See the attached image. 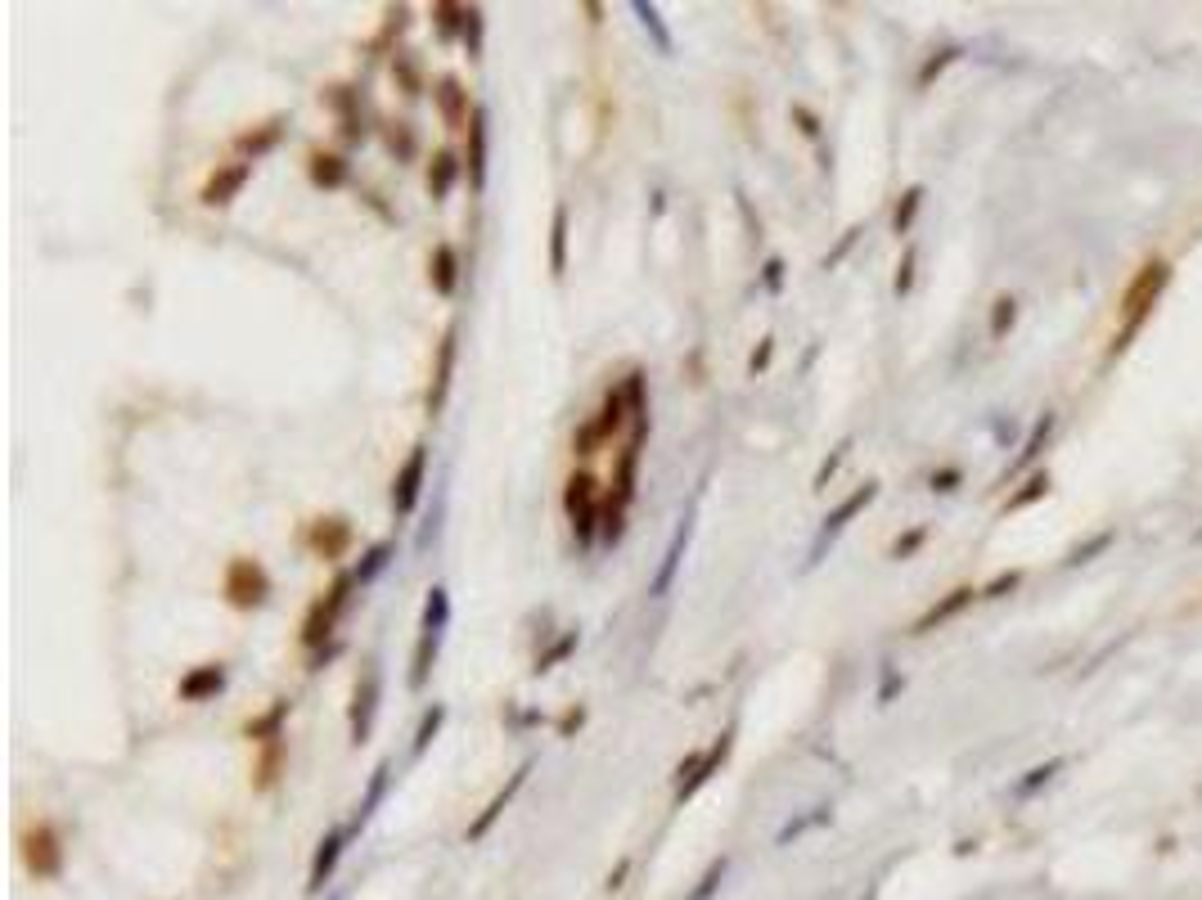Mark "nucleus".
<instances>
[{
    "label": "nucleus",
    "mask_w": 1202,
    "mask_h": 900,
    "mask_svg": "<svg viewBox=\"0 0 1202 900\" xmlns=\"http://www.w3.org/2000/svg\"><path fill=\"white\" fill-rule=\"evenodd\" d=\"M1171 261L1166 257H1148L1144 266L1130 275V284H1126V293H1121V302H1117V338H1112V351L1108 356H1121V351L1135 342V333L1144 329L1148 324V315H1153V306L1162 302V293H1166V284H1171Z\"/></svg>",
    "instance_id": "f257e3e1"
},
{
    "label": "nucleus",
    "mask_w": 1202,
    "mask_h": 900,
    "mask_svg": "<svg viewBox=\"0 0 1202 900\" xmlns=\"http://www.w3.org/2000/svg\"><path fill=\"white\" fill-rule=\"evenodd\" d=\"M446 621H451V594H446V585H433L424 599V621H419V644H415V662H410V689H424L428 675H433Z\"/></svg>",
    "instance_id": "f03ea898"
},
{
    "label": "nucleus",
    "mask_w": 1202,
    "mask_h": 900,
    "mask_svg": "<svg viewBox=\"0 0 1202 900\" xmlns=\"http://www.w3.org/2000/svg\"><path fill=\"white\" fill-rule=\"evenodd\" d=\"M352 585H356V572H338L334 585H329V590L307 608V621H302V644L307 648H320L329 635H334L338 617H343L347 599H352Z\"/></svg>",
    "instance_id": "7ed1b4c3"
},
{
    "label": "nucleus",
    "mask_w": 1202,
    "mask_h": 900,
    "mask_svg": "<svg viewBox=\"0 0 1202 900\" xmlns=\"http://www.w3.org/2000/svg\"><path fill=\"white\" fill-rule=\"evenodd\" d=\"M563 509L572 518V531H577L581 545L599 536V522H604V500H599V482L590 473H572L568 486H563Z\"/></svg>",
    "instance_id": "20e7f679"
},
{
    "label": "nucleus",
    "mask_w": 1202,
    "mask_h": 900,
    "mask_svg": "<svg viewBox=\"0 0 1202 900\" xmlns=\"http://www.w3.org/2000/svg\"><path fill=\"white\" fill-rule=\"evenodd\" d=\"M221 594H226L235 608H262L266 599H271V576H266V567L257 563V558H230L226 576H221Z\"/></svg>",
    "instance_id": "39448f33"
},
{
    "label": "nucleus",
    "mask_w": 1202,
    "mask_h": 900,
    "mask_svg": "<svg viewBox=\"0 0 1202 900\" xmlns=\"http://www.w3.org/2000/svg\"><path fill=\"white\" fill-rule=\"evenodd\" d=\"M622 423H631V410H626V396L622 387H608L604 392V405H599V414L586 423V428H577V437H572V455H595L604 441H613L617 432H622Z\"/></svg>",
    "instance_id": "423d86ee"
},
{
    "label": "nucleus",
    "mask_w": 1202,
    "mask_h": 900,
    "mask_svg": "<svg viewBox=\"0 0 1202 900\" xmlns=\"http://www.w3.org/2000/svg\"><path fill=\"white\" fill-rule=\"evenodd\" d=\"M455 356H460V324H446L442 342H437V360H433V383H428V419H437V414L446 410V401H451V383H455Z\"/></svg>",
    "instance_id": "0eeeda50"
},
{
    "label": "nucleus",
    "mask_w": 1202,
    "mask_h": 900,
    "mask_svg": "<svg viewBox=\"0 0 1202 900\" xmlns=\"http://www.w3.org/2000/svg\"><path fill=\"white\" fill-rule=\"evenodd\" d=\"M379 693H383V675L379 666H365L361 680H356V693H352V711H347V720H352V747L370 743V729H374V711H379Z\"/></svg>",
    "instance_id": "6e6552de"
},
{
    "label": "nucleus",
    "mask_w": 1202,
    "mask_h": 900,
    "mask_svg": "<svg viewBox=\"0 0 1202 900\" xmlns=\"http://www.w3.org/2000/svg\"><path fill=\"white\" fill-rule=\"evenodd\" d=\"M424 477H428V446L419 441V446L406 455V464L397 468V477H392V509H397L401 518H410V513L419 509V495H424Z\"/></svg>",
    "instance_id": "1a4fd4ad"
},
{
    "label": "nucleus",
    "mask_w": 1202,
    "mask_h": 900,
    "mask_svg": "<svg viewBox=\"0 0 1202 900\" xmlns=\"http://www.w3.org/2000/svg\"><path fill=\"white\" fill-rule=\"evenodd\" d=\"M23 860L37 878H59L64 869V846H59V833L50 824H37L23 833Z\"/></svg>",
    "instance_id": "9d476101"
},
{
    "label": "nucleus",
    "mask_w": 1202,
    "mask_h": 900,
    "mask_svg": "<svg viewBox=\"0 0 1202 900\" xmlns=\"http://www.w3.org/2000/svg\"><path fill=\"white\" fill-rule=\"evenodd\" d=\"M874 500H878V482H865V486H856V491H851L847 500H842L838 509L829 513V518H824V527H820V540H815V549H811V563H820L824 545H829V540L838 536V531L847 527V522L856 518V513H865V509H869V504H874Z\"/></svg>",
    "instance_id": "9b49d317"
},
{
    "label": "nucleus",
    "mask_w": 1202,
    "mask_h": 900,
    "mask_svg": "<svg viewBox=\"0 0 1202 900\" xmlns=\"http://www.w3.org/2000/svg\"><path fill=\"white\" fill-rule=\"evenodd\" d=\"M253 180V162H226V167H217L208 176V185H203V207H230L239 198V189Z\"/></svg>",
    "instance_id": "f8f14e48"
},
{
    "label": "nucleus",
    "mask_w": 1202,
    "mask_h": 900,
    "mask_svg": "<svg viewBox=\"0 0 1202 900\" xmlns=\"http://www.w3.org/2000/svg\"><path fill=\"white\" fill-rule=\"evenodd\" d=\"M307 545L316 549L320 558H343L352 549V522L343 513H329V518H316L307 531Z\"/></svg>",
    "instance_id": "ddd939ff"
},
{
    "label": "nucleus",
    "mask_w": 1202,
    "mask_h": 900,
    "mask_svg": "<svg viewBox=\"0 0 1202 900\" xmlns=\"http://www.w3.org/2000/svg\"><path fill=\"white\" fill-rule=\"evenodd\" d=\"M532 765H536V761H523L514 774H509V783L496 792V797L487 801V810H482V815L469 824V842H482V837L491 833V824H496V819L505 815V810H509V801H514V797H518V788H523V783H527V774H532Z\"/></svg>",
    "instance_id": "4468645a"
},
{
    "label": "nucleus",
    "mask_w": 1202,
    "mask_h": 900,
    "mask_svg": "<svg viewBox=\"0 0 1202 900\" xmlns=\"http://www.w3.org/2000/svg\"><path fill=\"white\" fill-rule=\"evenodd\" d=\"M433 104H437V113H442V122L451 126V131H469V117H473V108H469V90L460 86V77H442L433 86Z\"/></svg>",
    "instance_id": "2eb2a0df"
},
{
    "label": "nucleus",
    "mask_w": 1202,
    "mask_h": 900,
    "mask_svg": "<svg viewBox=\"0 0 1202 900\" xmlns=\"http://www.w3.org/2000/svg\"><path fill=\"white\" fill-rule=\"evenodd\" d=\"M689 531H694V522H689V513H685V518L676 522V531H671V545H667V554H662V567H658V576H653V585H649L653 599H667L671 585H676L680 558H685V545H689Z\"/></svg>",
    "instance_id": "dca6fc26"
},
{
    "label": "nucleus",
    "mask_w": 1202,
    "mask_h": 900,
    "mask_svg": "<svg viewBox=\"0 0 1202 900\" xmlns=\"http://www.w3.org/2000/svg\"><path fill=\"white\" fill-rule=\"evenodd\" d=\"M977 594H982V590H973V585H955V590H950V594H941V599L932 603V608L923 612L919 621H914V626H910V635H928V630L946 626V621H950V617H959V612H964L968 603L977 599Z\"/></svg>",
    "instance_id": "f3484780"
},
{
    "label": "nucleus",
    "mask_w": 1202,
    "mask_h": 900,
    "mask_svg": "<svg viewBox=\"0 0 1202 900\" xmlns=\"http://www.w3.org/2000/svg\"><path fill=\"white\" fill-rule=\"evenodd\" d=\"M622 396L626 410H631V441H644L649 437V378H644V369H626Z\"/></svg>",
    "instance_id": "a211bd4d"
},
{
    "label": "nucleus",
    "mask_w": 1202,
    "mask_h": 900,
    "mask_svg": "<svg viewBox=\"0 0 1202 900\" xmlns=\"http://www.w3.org/2000/svg\"><path fill=\"white\" fill-rule=\"evenodd\" d=\"M640 450H644V441H626L622 455H617L613 491H608V504H617V509H631V500H635V473H640Z\"/></svg>",
    "instance_id": "6ab92c4d"
},
{
    "label": "nucleus",
    "mask_w": 1202,
    "mask_h": 900,
    "mask_svg": "<svg viewBox=\"0 0 1202 900\" xmlns=\"http://www.w3.org/2000/svg\"><path fill=\"white\" fill-rule=\"evenodd\" d=\"M730 747H734V729H725V734L716 738V743H712V747H707V752H703V761H698L694 779H685V783H680V788H676V806H685V801L694 797V792L703 788V783L712 779L716 770H721V765H725V756H730Z\"/></svg>",
    "instance_id": "aec40b11"
},
{
    "label": "nucleus",
    "mask_w": 1202,
    "mask_h": 900,
    "mask_svg": "<svg viewBox=\"0 0 1202 900\" xmlns=\"http://www.w3.org/2000/svg\"><path fill=\"white\" fill-rule=\"evenodd\" d=\"M226 689V666L221 662H203V666H194L190 675H181V702H208V698H217V693Z\"/></svg>",
    "instance_id": "412c9836"
},
{
    "label": "nucleus",
    "mask_w": 1202,
    "mask_h": 900,
    "mask_svg": "<svg viewBox=\"0 0 1202 900\" xmlns=\"http://www.w3.org/2000/svg\"><path fill=\"white\" fill-rule=\"evenodd\" d=\"M352 837V828H329L325 837H320V851L316 860H311V878H307V891H320L329 878H334L338 869V855H343V842Z\"/></svg>",
    "instance_id": "4be33fe9"
},
{
    "label": "nucleus",
    "mask_w": 1202,
    "mask_h": 900,
    "mask_svg": "<svg viewBox=\"0 0 1202 900\" xmlns=\"http://www.w3.org/2000/svg\"><path fill=\"white\" fill-rule=\"evenodd\" d=\"M428 284L442 297H451L455 288H460V252H455L451 243H437L433 248V257H428Z\"/></svg>",
    "instance_id": "5701e85b"
},
{
    "label": "nucleus",
    "mask_w": 1202,
    "mask_h": 900,
    "mask_svg": "<svg viewBox=\"0 0 1202 900\" xmlns=\"http://www.w3.org/2000/svg\"><path fill=\"white\" fill-rule=\"evenodd\" d=\"M469 180L473 189L487 185V108H473L469 117Z\"/></svg>",
    "instance_id": "b1692460"
},
{
    "label": "nucleus",
    "mask_w": 1202,
    "mask_h": 900,
    "mask_svg": "<svg viewBox=\"0 0 1202 900\" xmlns=\"http://www.w3.org/2000/svg\"><path fill=\"white\" fill-rule=\"evenodd\" d=\"M455 180H460V158H455L451 149H437L433 162H428V194H433V203L451 198Z\"/></svg>",
    "instance_id": "393cba45"
},
{
    "label": "nucleus",
    "mask_w": 1202,
    "mask_h": 900,
    "mask_svg": "<svg viewBox=\"0 0 1202 900\" xmlns=\"http://www.w3.org/2000/svg\"><path fill=\"white\" fill-rule=\"evenodd\" d=\"M325 104L343 117V135H347V140H352V144L361 140L365 126H361V108H356V90L352 86H329L325 90Z\"/></svg>",
    "instance_id": "a878e982"
},
{
    "label": "nucleus",
    "mask_w": 1202,
    "mask_h": 900,
    "mask_svg": "<svg viewBox=\"0 0 1202 900\" xmlns=\"http://www.w3.org/2000/svg\"><path fill=\"white\" fill-rule=\"evenodd\" d=\"M284 761H289V747H284V738H275V743H262V756H257V770H253V788H257V792L275 788V779H280Z\"/></svg>",
    "instance_id": "bb28decb"
},
{
    "label": "nucleus",
    "mask_w": 1202,
    "mask_h": 900,
    "mask_svg": "<svg viewBox=\"0 0 1202 900\" xmlns=\"http://www.w3.org/2000/svg\"><path fill=\"white\" fill-rule=\"evenodd\" d=\"M347 176H352V167H347V158H338V153H311V185L320 189H343Z\"/></svg>",
    "instance_id": "cd10ccee"
},
{
    "label": "nucleus",
    "mask_w": 1202,
    "mask_h": 900,
    "mask_svg": "<svg viewBox=\"0 0 1202 900\" xmlns=\"http://www.w3.org/2000/svg\"><path fill=\"white\" fill-rule=\"evenodd\" d=\"M284 720H289V702H271V711H262L257 720H248L244 734L253 738V743H275V738H284Z\"/></svg>",
    "instance_id": "c85d7f7f"
},
{
    "label": "nucleus",
    "mask_w": 1202,
    "mask_h": 900,
    "mask_svg": "<svg viewBox=\"0 0 1202 900\" xmlns=\"http://www.w3.org/2000/svg\"><path fill=\"white\" fill-rule=\"evenodd\" d=\"M388 779H392V765H388V761H379V765H374V774H370V788H365L361 806H356V819H352V824H347V828H352V833L365 824V819L374 815V810H379V801L388 797Z\"/></svg>",
    "instance_id": "c756f323"
},
{
    "label": "nucleus",
    "mask_w": 1202,
    "mask_h": 900,
    "mask_svg": "<svg viewBox=\"0 0 1202 900\" xmlns=\"http://www.w3.org/2000/svg\"><path fill=\"white\" fill-rule=\"evenodd\" d=\"M563 270H568V207H554V221H550V275L563 279Z\"/></svg>",
    "instance_id": "7c9ffc66"
},
{
    "label": "nucleus",
    "mask_w": 1202,
    "mask_h": 900,
    "mask_svg": "<svg viewBox=\"0 0 1202 900\" xmlns=\"http://www.w3.org/2000/svg\"><path fill=\"white\" fill-rule=\"evenodd\" d=\"M1049 432H1054V410H1045L1036 423H1031L1027 441H1022V450H1018V464H1013V473H1022V468L1036 464L1040 450H1045V441H1049Z\"/></svg>",
    "instance_id": "2f4dec72"
},
{
    "label": "nucleus",
    "mask_w": 1202,
    "mask_h": 900,
    "mask_svg": "<svg viewBox=\"0 0 1202 900\" xmlns=\"http://www.w3.org/2000/svg\"><path fill=\"white\" fill-rule=\"evenodd\" d=\"M280 135H284V122H280V117H271L266 126H257V131H244V135H239L235 149H239V153H248V158H262L266 149H275V144H280Z\"/></svg>",
    "instance_id": "473e14b6"
},
{
    "label": "nucleus",
    "mask_w": 1202,
    "mask_h": 900,
    "mask_svg": "<svg viewBox=\"0 0 1202 900\" xmlns=\"http://www.w3.org/2000/svg\"><path fill=\"white\" fill-rule=\"evenodd\" d=\"M1049 486H1054V477L1049 473H1031L1027 482H1022V491H1013L1009 500H1004V513H1018V509H1031V504H1040L1049 495Z\"/></svg>",
    "instance_id": "72a5a7b5"
},
{
    "label": "nucleus",
    "mask_w": 1202,
    "mask_h": 900,
    "mask_svg": "<svg viewBox=\"0 0 1202 900\" xmlns=\"http://www.w3.org/2000/svg\"><path fill=\"white\" fill-rule=\"evenodd\" d=\"M383 144H388V153H397V162H410L419 153V140H415V131H410V122L383 126Z\"/></svg>",
    "instance_id": "f704fd0d"
},
{
    "label": "nucleus",
    "mask_w": 1202,
    "mask_h": 900,
    "mask_svg": "<svg viewBox=\"0 0 1202 900\" xmlns=\"http://www.w3.org/2000/svg\"><path fill=\"white\" fill-rule=\"evenodd\" d=\"M635 18L644 23V32L653 36V45H658V54H671V32L662 27V14H658V5H649V0H635Z\"/></svg>",
    "instance_id": "c9c22d12"
},
{
    "label": "nucleus",
    "mask_w": 1202,
    "mask_h": 900,
    "mask_svg": "<svg viewBox=\"0 0 1202 900\" xmlns=\"http://www.w3.org/2000/svg\"><path fill=\"white\" fill-rule=\"evenodd\" d=\"M1013 324H1018V297H1013V293H1000V297H995V306H991V338H995V342L1009 338Z\"/></svg>",
    "instance_id": "e433bc0d"
},
{
    "label": "nucleus",
    "mask_w": 1202,
    "mask_h": 900,
    "mask_svg": "<svg viewBox=\"0 0 1202 900\" xmlns=\"http://www.w3.org/2000/svg\"><path fill=\"white\" fill-rule=\"evenodd\" d=\"M442 725H446V707H442V702H433V707L424 711V720H419V729H415V747H410V752H415V756H424V752H428V743H433V738L442 734Z\"/></svg>",
    "instance_id": "4c0bfd02"
},
{
    "label": "nucleus",
    "mask_w": 1202,
    "mask_h": 900,
    "mask_svg": "<svg viewBox=\"0 0 1202 900\" xmlns=\"http://www.w3.org/2000/svg\"><path fill=\"white\" fill-rule=\"evenodd\" d=\"M919 207H923V185H910L901 194V203H896V212H892V234H910V225H914V216H919Z\"/></svg>",
    "instance_id": "58836bf2"
},
{
    "label": "nucleus",
    "mask_w": 1202,
    "mask_h": 900,
    "mask_svg": "<svg viewBox=\"0 0 1202 900\" xmlns=\"http://www.w3.org/2000/svg\"><path fill=\"white\" fill-rule=\"evenodd\" d=\"M433 18H437V32L442 36H464V23H469V5H455V0H437L433 5Z\"/></svg>",
    "instance_id": "ea45409f"
},
{
    "label": "nucleus",
    "mask_w": 1202,
    "mask_h": 900,
    "mask_svg": "<svg viewBox=\"0 0 1202 900\" xmlns=\"http://www.w3.org/2000/svg\"><path fill=\"white\" fill-rule=\"evenodd\" d=\"M955 59H959V45H941V50L932 54V59H928V63H923V68H919V77H914V86H919V90H928L932 81H937L941 72H946V68H950V63H955Z\"/></svg>",
    "instance_id": "a19ab883"
},
{
    "label": "nucleus",
    "mask_w": 1202,
    "mask_h": 900,
    "mask_svg": "<svg viewBox=\"0 0 1202 900\" xmlns=\"http://www.w3.org/2000/svg\"><path fill=\"white\" fill-rule=\"evenodd\" d=\"M568 653H577V630H568V635H563V639H554V644L545 648L541 657H536V666H532V671H536V675L554 671V666H559V662H563V657H568Z\"/></svg>",
    "instance_id": "79ce46f5"
},
{
    "label": "nucleus",
    "mask_w": 1202,
    "mask_h": 900,
    "mask_svg": "<svg viewBox=\"0 0 1202 900\" xmlns=\"http://www.w3.org/2000/svg\"><path fill=\"white\" fill-rule=\"evenodd\" d=\"M388 558H392V545H388V540H379V545H374V549H370V554H365V563H361V567H356V585H365V581H374V576H379V572H383V567H388Z\"/></svg>",
    "instance_id": "37998d69"
},
{
    "label": "nucleus",
    "mask_w": 1202,
    "mask_h": 900,
    "mask_svg": "<svg viewBox=\"0 0 1202 900\" xmlns=\"http://www.w3.org/2000/svg\"><path fill=\"white\" fill-rule=\"evenodd\" d=\"M1063 765H1067V761H1063V756H1054V761H1045V765H1036V770H1031V774H1027V779H1022V783H1018V792H1022V797H1027V792H1036V788H1045V783H1049V779H1054V774H1058V770H1063Z\"/></svg>",
    "instance_id": "c03bdc74"
},
{
    "label": "nucleus",
    "mask_w": 1202,
    "mask_h": 900,
    "mask_svg": "<svg viewBox=\"0 0 1202 900\" xmlns=\"http://www.w3.org/2000/svg\"><path fill=\"white\" fill-rule=\"evenodd\" d=\"M482 9L469 5V23H464V50H469V59H482Z\"/></svg>",
    "instance_id": "a18cd8bd"
},
{
    "label": "nucleus",
    "mask_w": 1202,
    "mask_h": 900,
    "mask_svg": "<svg viewBox=\"0 0 1202 900\" xmlns=\"http://www.w3.org/2000/svg\"><path fill=\"white\" fill-rule=\"evenodd\" d=\"M847 450H851V437H842V441H838V450H833V455L824 459L820 468H815V491H820V486H829V477L842 468V459H847Z\"/></svg>",
    "instance_id": "49530a36"
},
{
    "label": "nucleus",
    "mask_w": 1202,
    "mask_h": 900,
    "mask_svg": "<svg viewBox=\"0 0 1202 900\" xmlns=\"http://www.w3.org/2000/svg\"><path fill=\"white\" fill-rule=\"evenodd\" d=\"M1112 545V531H1099V536L1090 540V545H1076L1072 554H1067V567H1081V563H1090L1094 554H1103V549Z\"/></svg>",
    "instance_id": "de8ad7c7"
},
{
    "label": "nucleus",
    "mask_w": 1202,
    "mask_h": 900,
    "mask_svg": "<svg viewBox=\"0 0 1202 900\" xmlns=\"http://www.w3.org/2000/svg\"><path fill=\"white\" fill-rule=\"evenodd\" d=\"M392 77L401 81V90H406V95H419V90H424V86H419V72H415V63H410L406 54H397V59H392Z\"/></svg>",
    "instance_id": "09e8293b"
},
{
    "label": "nucleus",
    "mask_w": 1202,
    "mask_h": 900,
    "mask_svg": "<svg viewBox=\"0 0 1202 900\" xmlns=\"http://www.w3.org/2000/svg\"><path fill=\"white\" fill-rule=\"evenodd\" d=\"M1018 585H1022V572L1018 567H1009V572H1000L991 585H982V599H1004V594L1018 590Z\"/></svg>",
    "instance_id": "8fccbe9b"
},
{
    "label": "nucleus",
    "mask_w": 1202,
    "mask_h": 900,
    "mask_svg": "<svg viewBox=\"0 0 1202 900\" xmlns=\"http://www.w3.org/2000/svg\"><path fill=\"white\" fill-rule=\"evenodd\" d=\"M725 869H730V860H725V855H721V860H716V864H712V869H707V873H703V882H698V891H694V896H689V900H712V891H716V887H721V878H725Z\"/></svg>",
    "instance_id": "3c124183"
},
{
    "label": "nucleus",
    "mask_w": 1202,
    "mask_h": 900,
    "mask_svg": "<svg viewBox=\"0 0 1202 900\" xmlns=\"http://www.w3.org/2000/svg\"><path fill=\"white\" fill-rule=\"evenodd\" d=\"M914 266H919V252L914 248H905V257H901V266H896V297H905L914 288Z\"/></svg>",
    "instance_id": "603ef678"
},
{
    "label": "nucleus",
    "mask_w": 1202,
    "mask_h": 900,
    "mask_svg": "<svg viewBox=\"0 0 1202 900\" xmlns=\"http://www.w3.org/2000/svg\"><path fill=\"white\" fill-rule=\"evenodd\" d=\"M928 540V527H914V531H905V536H896V545H892V558H910L914 549Z\"/></svg>",
    "instance_id": "864d4df0"
},
{
    "label": "nucleus",
    "mask_w": 1202,
    "mask_h": 900,
    "mask_svg": "<svg viewBox=\"0 0 1202 900\" xmlns=\"http://www.w3.org/2000/svg\"><path fill=\"white\" fill-rule=\"evenodd\" d=\"M856 239H860V230H847V234H842V243L829 252V257H824V270H838V266H842V257H847V252L856 248Z\"/></svg>",
    "instance_id": "5fc2aeb1"
},
{
    "label": "nucleus",
    "mask_w": 1202,
    "mask_h": 900,
    "mask_svg": "<svg viewBox=\"0 0 1202 900\" xmlns=\"http://www.w3.org/2000/svg\"><path fill=\"white\" fill-rule=\"evenodd\" d=\"M770 356H775V338H761V347L752 351V360H748V374H766Z\"/></svg>",
    "instance_id": "6e6d98bb"
},
{
    "label": "nucleus",
    "mask_w": 1202,
    "mask_h": 900,
    "mask_svg": "<svg viewBox=\"0 0 1202 900\" xmlns=\"http://www.w3.org/2000/svg\"><path fill=\"white\" fill-rule=\"evenodd\" d=\"M761 279H766L770 293H779V288H784V257H770L766 266H761Z\"/></svg>",
    "instance_id": "4d7b16f0"
},
{
    "label": "nucleus",
    "mask_w": 1202,
    "mask_h": 900,
    "mask_svg": "<svg viewBox=\"0 0 1202 900\" xmlns=\"http://www.w3.org/2000/svg\"><path fill=\"white\" fill-rule=\"evenodd\" d=\"M793 117H797V122H802V135H811V140H815V135H820V117H815L811 108L793 104Z\"/></svg>",
    "instance_id": "13d9d810"
},
{
    "label": "nucleus",
    "mask_w": 1202,
    "mask_h": 900,
    "mask_svg": "<svg viewBox=\"0 0 1202 900\" xmlns=\"http://www.w3.org/2000/svg\"><path fill=\"white\" fill-rule=\"evenodd\" d=\"M959 486V468H941V473H932V491H955Z\"/></svg>",
    "instance_id": "bf43d9fd"
},
{
    "label": "nucleus",
    "mask_w": 1202,
    "mask_h": 900,
    "mask_svg": "<svg viewBox=\"0 0 1202 900\" xmlns=\"http://www.w3.org/2000/svg\"><path fill=\"white\" fill-rule=\"evenodd\" d=\"M581 725H586V707H572V711H563L559 734H572V729H581Z\"/></svg>",
    "instance_id": "052dcab7"
},
{
    "label": "nucleus",
    "mask_w": 1202,
    "mask_h": 900,
    "mask_svg": "<svg viewBox=\"0 0 1202 900\" xmlns=\"http://www.w3.org/2000/svg\"><path fill=\"white\" fill-rule=\"evenodd\" d=\"M626 873H631V860H622L613 873H608V891H622L626 887Z\"/></svg>",
    "instance_id": "680f3d73"
},
{
    "label": "nucleus",
    "mask_w": 1202,
    "mask_h": 900,
    "mask_svg": "<svg viewBox=\"0 0 1202 900\" xmlns=\"http://www.w3.org/2000/svg\"><path fill=\"white\" fill-rule=\"evenodd\" d=\"M896 689H901V680H896V675H892V671H887V680H883V693H878V698H883V702H887V698H892V693H896Z\"/></svg>",
    "instance_id": "e2e57ef3"
},
{
    "label": "nucleus",
    "mask_w": 1202,
    "mask_h": 900,
    "mask_svg": "<svg viewBox=\"0 0 1202 900\" xmlns=\"http://www.w3.org/2000/svg\"><path fill=\"white\" fill-rule=\"evenodd\" d=\"M1198 536H1202V531H1198Z\"/></svg>",
    "instance_id": "0e129e2a"
}]
</instances>
